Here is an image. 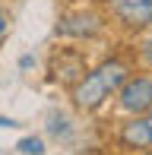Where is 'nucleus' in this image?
Returning <instances> with one entry per match:
<instances>
[{
    "label": "nucleus",
    "mask_w": 152,
    "mask_h": 155,
    "mask_svg": "<svg viewBox=\"0 0 152 155\" xmlns=\"http://www.w3.org/2000/svg\"><path fill=\"white\" fill-rule=\"evenodd\" d=\"M0 127H16V120H10V117H0Z\"/></svg>",
    "instance_id": "10"
},
{
    "label": "nucleus",
    "mask_w": 152,
    "mask_h": 155,
    "mask_svg": "<svg viewBox=\"0 0 152 155\" xmlns=\"http://www.w3.org/2000/svg\"><path fill=\"white\" fill-rule=\"evenodd\" d=\"M6 32V16H3V10H0V35Z\"/></svg>",
    "instance_id": "9"
},
{
    "label": "nucleus",
    "mask_w": 152,
    "mask_h": 155,
    "mask_svg": "<svg viewBox=\"0 0 152 155\" xmlns=\"http://www.w3.org/2000/svg\"><path fill=\"white\" fill-rule=\"evenodd\" d=\"M143 60H146L149 67H152V38L146 41V45H143Z\"/></svg>",
    "instance_id": "8"
},
{
    "label": "nucleus",
    "mask_w": 152,
    "mask_h": 155,
    "mask_svg": "<svg viewBox=\"0 0 152 155\" xmlns=\"http://www.w3.org/2000/svg\"><path fill=\"white\" fill-rule=\"evenodd\" d=\"M149 155H152V152H149Z\"/></svg>",
    "instance_id": "11"
},
{
    "label": "nucleus",
    "mask_w": 152,
    "mask_h": 155,
    "mask_svg": "<svg viewBox=\"0 0 152 155\" xmlns=\"http://www.w3.org/2000/svg\"><path fill=\"white\" fill-rule=\"evenodd\" d=\"M121 143L130 146V149H149L152 146V114H143V117H136V120L124 124Z\"/></svg>",
    "instance_id": "6"
},
{
    "label": "nucleus",
    "mask_w": 152,
    "mask_h": 155,
    "mask_svg": "<svg viewBox=\"0 0 152 155\" xmlns=\"http://www.w3.org/2000/svg\"><path fill=\"white\" fill-rule=\"evenodd\" d=\"M108 6L127 29H143L152 22V0H108Z\"/></svg>",
    "instance_id": "3"
},
{
    "label": "nucleus",
    "mask_w": 152,
    "mask_h": 155,
    "mask_svg": "<svg viewBox=\"0 0 152 155\" xmlns=\"http://www.w3.org/2000/svg\"><path fill=\"white\" fill-rule=\"evenodd\" d=\"M121 108L143 114L152 108V79L149 76H136V79H124L121 82Z\"/></svg>",
    "instance_id": "2"
},
{
    "label": "nucleus",
    "mask_w": 152,
    "mask_h": 155,
    "mask_svg": "<svg viewBox=\"0 0 152 155\" xmlns=\"http://www.w3.org/2000/svg\"><path fill=\"white\" fill-rule=\"evenodd\" d=\"M51 73L57 82H79L86 76V60L76 51H60L57 57L51 60Z\"/></svg>",
    "instance_id": "5"
},
{
    "label": "nucleus",
    "mask_w": 152,
    "mask_h": 155,
    "mask_svg": "<svg viewBox=\"0 0 152 155\" xmlns=\"http://www.w3.org/2000/svg\"><path fill=\"white\" fill-rule=\"evenodd\" d=\"M101 32V19L95 13H70L57 22V35H67V38H95Z\"/></svg>",
    "instance_id": "4"
},
{
    "label": "nucleus",
    "mask_w": 152,
    "mask_h": 155,
    "mask_svg": "<svg viewBox=\"0 0 152 155\" xmlns=\"http://www.w3.org/2000/svg\"><path fill=\"white\" fill-rule=\"evenodd\" d=\"M22 155H41L45 152V143H41L38 136H25V139H19V146H16Z\"/></svg>",
    "instance_id": "7"
},
{
    "label": "nucleus",
    "mask_w": 152,
    "mask_h": 155,
    "mask_svg": "<svg viewBox=\"0 0 152 155\" xmlns=\"http://www.w3.org/2000/svg\"><path fill=\"white\" fill-rule=\"evenodd\" d=\"M127 79V67L121 60H108L98 70L86 73L79 82H73V104L82 111H95L105 98H111V92L121 89V82Z\"/></svg>",
    "instance_id": "1"
}]
</instances>
